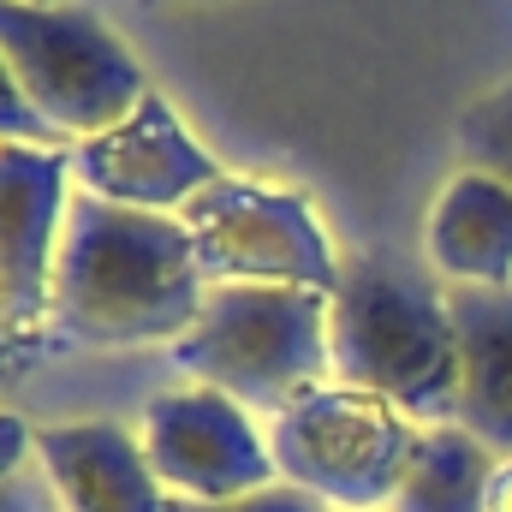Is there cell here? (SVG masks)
Instances as JSON below:
<instances>
[{
    "label": "cell",
    "instance_id": "6da1fadb",
    "mask_svg": "<svg viewBox=\"0 0 512 512\" xmlns=\"http://www.w3.org/2000/svg\"><path fill=\"white\" fill-rule=\"evenodd\" d=\"M209 298L191 227L179 215L120 209L72 185L60 262H54V334L72 346H179Z\"/></svg>",
    "mask_w": 512,
    "mask_h": 512
},
{
    "label": "cell",
    "instance_id": "7a4b0ae2",
    "mask_svg": "<svg viewBox=\"0 0 512 512\" xmlns=\"http://www.w3.org/2000/svg\"><path fill=\"white\" fill-rule=\"evenodd\" d=\"M334 382L382 393L417 429L459 417V334L447 292L423 286L393 256H352L328 298Z\"/></svg>",
    "mask_w": 512,
    "mask_h": 512
},
{
    "label": "cell",
    "instance_id": "3957f363",
    "mask_svg": "<svg viewBox=\"0 0 512 512\" xmlns=\"http://www.w3.org/2000/svg\"><path fill=\"white\" fill-rule=\"evenodd\" d=\"M328 298L334 292L310 286H209L197 328L173 346V364L251 417H280L310 387L334 382Z\"/></svg>",
    "mask_w": 512,
    "mask_h": 512
},
{
    "label": "cell",
    "instance_id": "277c9868",
    "mask_svg": "<svg viewBox=\"0 0 512 512\" xmlns=\"http://www.w3.org/2000/svg\"><path fill=\"white\" fill-rule=\"evenodd\" d=\"M417 423L382 393L322 382L268 417V453L280 483L316 495L328 512L393 507L399 477L417 453Z\"/></svg>",
    "mask_w": 512,
    "mask_h": 512
},
{
    "label": "cell",
    "instance_id": "5b68a950",
    "mask_svg": "<svg viewBox=\"0 0 512 512\" xmlns=\"http://www.w3.org/2000/svg\"><path fill=\"white\" fill-rule=\"evenodd\" d=\"M0 54L30 96V108L60 131L66 143H84L96 131L120 126L149 96V78L126 42L84 6L54 0H0Z\"/></svg>",
    "mask_w": 512,
    "mask_h": 512
},
{
    "label": "cell",
    "instance_id": "8992f818",
    "mask_svg": "<svg viewBox=\"0 0 512 512\" xmlns=\"http://www.w3.org/2000/svg\"><path fill=\"white\" fill-rule=\"evenodd\" d=\"M179 221L191 227L209 286H310V292L340 286L346 262L334 256V239L304 191L221 173L179 209Z\"/></svg>",
    "mask_w": 512,
    "mask_h": 512
},
{
    "label": "cell",
    "instance_id": "52a82bcc",
    "mask_svg": "<svg viewBox=\"0 0 512 512\" xmlns=\"http://www.w3.org/2000/svg\"><path fill=\"white\" fill-rule=\"evenodd\" d=\"M143 453L155 483L167 489V501H239L268 483H280L274 453H268V429H256L245 405H233L215 387H173L155 393L143 405Z\"/></svg>",
    "mask_w": 512,
    "mask_h": 512
},
{
    "label": "cell",
    "instance_id": "ba28073f",
    "mask_svg": "<svg viewBox=\"0 0 512 512\" xmlns=\"http://www.w3.org/2000/svg\"><path fill=\"white\" fill-rule=\"evenodd\" d=\"M72 203V149H0V364L54 316V262Z\"/></svg>",
    "mask_w": 512,
    "mask_h": 512
},
{
    "label": "cell",
    "instance_id": "9c48e42d",
    "mask_svg": "<svg viewBox=\"0 0 512 512\" xmlns=\"http://www.w3.org/2000/svg\"><path fill=\"white\" fill-rule=\"evenodd\" d=\"M221 179L215 155L179 126L167 96H143L120 126L72 143V185L120 203V209H149V215H179L197 191Z\"/></svg>",
    "mask_w": 512,
    "mask_h": 512
},
{
    "label": "cell",
    "instance_id": "30bf717a",
    "mask_svg": "<svg viewBox=\"0 0 512 512\" xmlns=\"http://www.w3.org/2000/svg\"><path fill=\"white\" fill-rule=\"evenodd\" d=\"M36 465L48 471L60 512H173L149 471L143 435H131L126 423L36 429Z\"/></svg>",
    "mask_w": 512,
    "mask_h": 512
},
{
    "label": "cell",
    "instance_id": "8fae6325",
    "mask_svg": "<svg viewBox=\"0 0 512 512\" xmlns=\"http://www.w3.org/2000/svg\"><path fill=\"white\" fill-rule=\"evenodd\" d=\"M423 251L435 262V274H447L453 286L507 292L512 286V185H501L495 173L459 167L429 203Z\"/></svg>",
    "mask_w": 512,
    "mask_h": 512
},
{
    "label": "cell",
    "instance_id": "7c38bea8",
    "mask_svg": "<svg viewBox=\"0 0 512 512\" xmlns=\"http://www.w3.org/2000/svg\"><path fill=\"white\" fill-rule=\"evenodd\" d=\"M447 316L459 334V429H471L495 459H512V286H447Z\"/></svg>",
    "mask_w": 512,
    "mask_h": 512
},
{
    "label": "cell",
    "instance_id": "4fadbf2b",
    "mask_svg": "<svg viewBox=\"0 0 512 512\" xmlns=\"http://www.w3.org/2000/svg\"><path fill=\"white\" fill-rule=\"evenodd\" d=\"M495 453L459 429V423H435L417 435V453L399 477V495L387 512H489V477H495Z\"/></svg>",
    "mask_w": 512,
    "mask_h": 512
},
{
    "label": "cell",
    "instance_id": "5bb4252c",
    "mask_svg": "<svg viewBox=\"0 0 512 512\" xmlns=\"http://www.w3.org/2000/svg\"><path fill=\"white\" fill-rule=\"evenodd\" d=\"M459 155H465V167L495 173L501 185H512V78L483 90L459 114Z\"/></svg>",
    "mask_w": 512,
    "mask_h": 512
},
{
    "label": "cell",
    "instance_id": "9a60e30c",
    "mask_svg": "<svg viewBox=\"0 0 512 512\" xmlns=\"http://www.w3.org/2000/svg\"><path fill=\"white\" fill-rule=\"evenodd\" d=\"M12 143H24V149H72L60 131L30 108V96L18 90V78H12V66L0 54V149H12Z\"/></svg>",
    "mask_w": 512,
    "mask_h": 512
},
{
    "label": "cell",
    "instance_id": "2e32d148",
    "mask_svg": "<svg viewBox=\"0 0 512 512\" xmlns=\"http://www.w3.org/2000/svg\"><path fill=\"white\" fill-rule=\"evenodd\" d=\"M173 512H328L316 495L292 489V483H268L256 495H239V501H209V507H191V501H173Z\"/></svg>",
    "mask_w": 512,
    "mask_h": 512
},
{
    "label": "cell",
    "instance_id": "e0dca14e",
    "mask_svg": "<svg viewBox=\"0 0 512 512\" xmlns=\"http://www.w3.org/2000/svg\"><path fill=\"white\" fill-rule=\"evenodd\" d=\"M0 512H60V495H54L48 471H42V465H30L24 477L0 483Z\"/></svg>",
    "mask_w": 512,
    "mask_h": 512
},
{
    "label": "cell",
    "instance_id": "ac0fdd59",
    "mask_svg": "<svg viewBox=\"0 0 512 512\" xmlns=\"http://www.w3.org/2000/svg\"><path fill=\"white\" fill-rule=\"evenodd\" d=\"M36 465V429L24 423V417H12V411H0V483H12V477H24Z\"/></svg>",
    "mask_w": 512,
    "mask_h": 512
},
{
    "label": "cell",
    "instance_id": "d6986e66",
    "mask_svg": "<svg viewBox=\"0 0 512 512\" xmlns=\"http://www.w3.org/2000/svg\"><path fill=\"white\" fill-rule=\"evenodd\" d=\"M489 512H512V459H501L489 477Z\"/></svg>",
    "mask_w": 512,
    "mask_h": 512
},
{
    "label": "cell",
    "instance_id": "ffe728a7",
    "mask_svg": "<svg viewBox=\"0 0 512 512\" xmlns=\"http://www.w3.org/2000/svg\"><path fill=\"white\" fill-rule=\"evenodd\" d=\"M149 6H167V0H149Z\"/></svg>",
    "mask_w": 512,
    "mask_h": 512
},
{
    "label": "cell",
    "instance_id": "44dd1931",
    "mask_svg": "<svg viewBox=\"0 0 512 512\" xmlns=\"http://www.w3.org/2000/svg\"><path fill=\"white\" fill-rule=\"evenodd\" d=\"M36 6H54V0H36Z\"/></svg>",
    "mask_w": 512,
    "mask_h": 512
}]
</instances>
